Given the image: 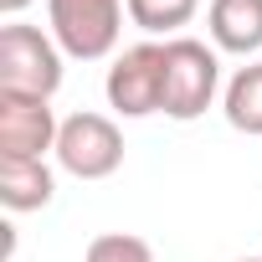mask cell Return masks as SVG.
<instances>
[{
	"instance_id": "cell-1",
	"label": "cell",
	"mask_w": 262,
	"mask_h": 262,
	"mask_svg": "<svg viewBox=\"0 0 262 262\" xmlns=\"http://www.w3.org/2000/svg\"><path fill=\"white\" fill-rule=\"evenodd\" d=\"M123 0H47L52 41L72 62H103L123 36Z\"/></svg>"
},
{
	"instance_id": "cell-2",
	"label": "cell",
	"mask_w": 262,
	"mask_h": 262,
	"mask_svg": "<svg viewBox=\"0 0 262 262\" xmlns=\"http://www.w3.org/2000/svg\"><path fill=\"white\" fill-rule=\"evenodd\" d=\"M62 88V47L36 26H0V93L47 98Z\"/></svg>"
},
{
	"instance_id": "cell-3",
	"label": "cell",
	"mask_w": 262,
	"mask_h": 262,
	"mask_svg": "<svg viewBox=\"0 0 262 262\" xmlns=\"http://www.w3.org/2000/svg\"><path fill=\"white\" fill-rule=\"evenodd\" d=\"M216 88H221L216 47H206L195 36H170L165 41V113L190 123L216 103Z\"/></svg>"
},
{
	"instance_id": "cell-4",
	"label": "cell",
	"mask_w": 262,
	"mask_h": 262,
	"mask_svg": "<svg viewBox=\"0 0 262 262\" xmlns=\"http://www.w3.org/2000/svg\"><path fill=\"white\" fill-rule=\"evenodd\" d=\"M108 108L123 118H149L165 113V47L160 41H139V47H123L108 67Z\"/></svg>"
},
{
	"instance_id": "cell-5",
	"label": "cell",
	"mask_w": 262,
	"mask_h": 262,
	"mask_svg": "<svg viewBox=\"0 0 262 262\" xmlns=\"http://www.w3.org/2000/svg\"><path fill=\"white\" fill-rule=\"evenodd\" d=\"M52 155L77 180H108L123 165V134L103 113H72V118H62V134H57Z\"/></svg>"
},
{
	"instance_id": "cell-6",
	"label": "cell",
	"mask_w": 262,
	"mask_h": 262,
	"mask_svg": "<svg viewBox=\"0 0 262 262\" xmlns=\"http://www.w3.org/2000/svg\"><path fill=\"white\" fill-rule=\"evenodd\" d=\"M57 134L62 118L47 98L0 93V160H47V149H57Z\"/></svg>"
},
{
	"instance_id": "cell-7",
	"label": "cell",
	"mask_w": 262,
	"mask_h": 262,
	"mask_svg": "<svg viewBox=\"0 0 262 262\" xmlns=\"http://www.w3.org/2000/svg\"><path fill=\"white\" fill-rule=\"evenodd\" d=\"M206 26H211L216 52L252 57L262 52V0H211Z\"/></svg>"
},
{
	"instance_id": "cell-8",
	"label": "cell",
	"mask_w": 262,
	"mask_h": 262,
	"mask_svg": "<svg viewBox=\"0 0 262 262\" xmlns=\"http://www.w3.org/2000/svg\"><path fill=\"white\" fill-rule=\"evenodd\" d=\"M57 195V175L47 160H0V206L6 211H41Z\"/></svg>"
},
{
	"instance_id": "cell-9",
	"label": "cell",
	"mask_w": 262,
	"mask_h": 262,
	"mask_svg": "<svg viewBox=\"0 0 262 262\" xmlns=\"http://www.w3.org/2000/svg\"><path fill=\"white\" fill-rule=\"evenodd\" d=\"M221 113L236 134H252L262 139V62L252 67H236V77L226 82V98H221Z\"/></svg>"
},
{
	"instance_id": "cell-10",
	"label": "cell",
	"mask_w": 262,
	"mask_h": 262,
	"mask_svg": "<svg viewBox=\"0 0 262 262\" xmlns=\"http://www.w3.org/2000/svg\"><path fill=\"white\" fill-rule=\"evenodd\" d=\"M128 6V21L149 36H170L180 26H190V16L201 11V0H123Z\"/></svg>"
},
{
	"instance_id": "cell-11",
	"label": "cell",
	"mask_w": 262,
	"mask_h": 262,
	"mask_svg": "<svg viewBox=\"0 0 262 262\" xmlns=\"http://www.w3.org/2000/svg\"><path fill=\"white\" fill-rule=\"evenodd\" d=\"M82 262H155V247L134 231H103V236L88 242Z\"/></svg>"
},
{
	"instance_id": "cell-12",
	"label": "cell",
	"mask_w": 262,
	"mask_h": 262,
	"mask_svg": "<svg viewBox=\"0 0 262 262\" xmlns=\"http://www.w3.org/2000/svg\"><path fill=\"white\" fill-rule=\"evenodd\" d=\"M26 6H31V0H0V16H21Z\"/></svg>"
},
{
	"instance_id": "cell-13",
	"label": "cell",
	"mask_w": 262,
	"mask_h": 262,
	"mask_svg": "<svg viewBox=\"0 0 262 262\" xmlns=\"http://www.w3.org/2000/svg\"><path fill=\"white\" fill-rule=\"evenodd\" d=\"M242 262H262V257H242Z\"/></svg>"
}]
</instances>
